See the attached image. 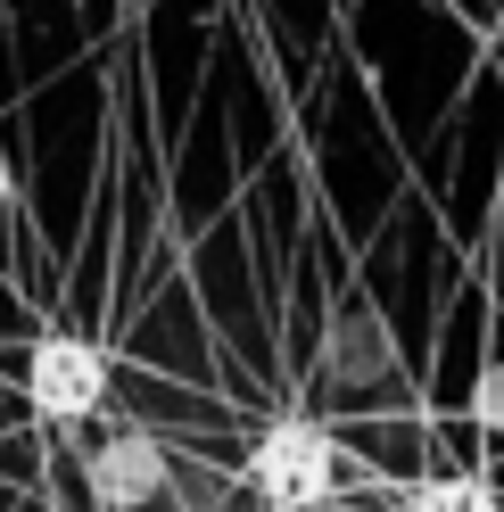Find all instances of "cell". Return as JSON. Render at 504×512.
Masks as SVG:
<instances>
[{"mask_svg":"<svg viewBox=\"0 0 504 512\" xmlns=\"http://www.w3.org/2000/svg\"><path fill=\"white\" fill-rule=\"evenodd\" d=\"M248 488H257L273 512H314V504H331V488H339V446H331V430H314V422H273L257 446H248Z\"/></svg>","mask_w":504,"mask_h":512,"instance_id":"obj_1","label":"cell"},{"mask_svg":"<svg viewBox=\"0 0 504 512\" xmlns=\"http://www.w3.org/2000/svg\"><path fill=\"white\" fill-rule=\"evenodd\" d=\"M25 397H34V413H50V422H83V413L108 397V356L91 339L50 331L34 356H25Z\"/></svg>","mask_w":504,"mask_h":512,"instance_id":"obj_2","label":"cell"},{"mask_svg":"<svg viewBox=\"0 0 504 512\" xmlns=\"http://www.w3.org/2000/svg\"><path fill=\"white\" fill-rule=\"evenodd\" d=\"M91 488H100V504H149L157 488H166V446H157L149 430L108 438L100 455H91Z\"/></svg>","mask_w":504,"mask_h":512,"instance_id":"obj_3","label":"cell"},{"mask_svg":"<svg viewBox=\"0 0 504 512\" xmlns=\"http://www.w3.org/2000/svg\"><path fill=\"white\" fill-rule=\"evenodd\" d=\"M405 512H496V496H488V479L447 471V479H422V488L405 496Z\"/></svg>","mask_w":504,"mask_h":512,"instance_id":"obj_4","label":"cell"},{"mask_svg":"<svg viewBox=\"0 0 504 512\" xmlns=\"http://www.w3.org/2000/svg\"><path fill=\"white\" fill-rule=\"evenodd\" d=\"M480 430H504V364L480 380Z\"/></svg>","mask_w":504,"mask_h":512,"instance_id":"obj_5","label":"cell"},{"mask_svg":"<svg viewBox=\"0 0 504 512\" xmlns=\"http://www.w3.org/2000/svg\"><path fill=\"white\" fill-rule=\"evenodd\" d=\"M0 199H9V157H0Z\"/></svg>","mask_w":504,"mask_h":512,"instance_id":"obj_6","label":"cell"}]
</instances>
